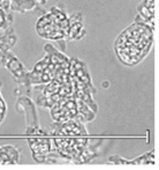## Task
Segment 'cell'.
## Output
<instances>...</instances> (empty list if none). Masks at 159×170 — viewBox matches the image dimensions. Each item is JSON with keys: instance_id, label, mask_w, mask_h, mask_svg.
<instances>
[{"instance_id": "obj_3", "label": "cell", "mask_w": 159, "mask_h": 170, "mask_svg": "<svg viewBox=\"0 0 159 170\" xmlns=\"http://www.w3.org/2000/svg\"><path fill=\"white\" fill-rule=\"evenodd\" d=\"M15 109L25 118V137L30 146L32 158L37 163H57L52 141L49 133L44 131L38 119L36 104L28 95H21L16 101Z\"/></svg>"}, {"instance_id": "obj_5", "label": "cell", "mask_w": 159, "mask_h": 170, "mask_svg": "<svg viewBox=\"0 0 159 170\" xmlns=\"http://www.w3.org/2000/svg\"><path fill=\"white\" fill-rule=\"evenodd\" d=\"M1 66L6 67L7 70L11 72V74L14 78V81L18 83L21 88H24L25 95L30 96L31 90H32V87H31L29 79H28V74L29 71L25 68V66L21 63V60L18 59L16 56L14 55L11 51H8L4 59L1 63Z\"/></svg>"}, {"instance_id": "obj_9", "label": "cell", "mask_w": 159, "mask_h": 170, "mask_svg": "<svg viewBox=\"0 0 159 170\" xmlns=\"http://www.w3.org/2000/svg\"><path fill=\"white\" fill-rule=\"evenodd\" d=\"M130 164V165H143V164H154V149L142 154L141 156L134 160H126L119 155H112L105 164Z\"/></svg>"}, {"instance_id": "obj_8", "label": "cell", "mask_w": 159, "mask_h": 170, "mask_svg": "<svg viewBox=\"0 0 159 170\" xmlns=\"http://www.w3.org/2000/svg\"><path fill=\"white\" fill-rule=\"evenodd\" d=\"M86 29L83 25V15L81 13H74L69 15V27H68V41H80L86 35Z\"/></svg>"}, {"instance_id": "obj_7", "label": "cell", "mask_w": 159, "mask_h": 170, "mask_svg": "<svg viewBox=\"0 0 159 170\" xmlns=\"http://www.w3.org/2000/svg\"><path fill=\"white\" fill-rule=\"evenodd\" d=\"M137 14L135 20L142 21L149 24L154 29V12H156V1L154 0H142L136 7Z\"/></svg>"}, {"instance_id": "obj_2", "label": "cell", "mask_w": 159, "mask_h": 170, "mask_svg": "<svg viewBox=\"0 0 159 170\" xmlns=\"http://www.w3.org/2000/svg\"><path fill=\"white\" fill-rule=\"evenodd\" d=\"M154 29L142 21L135 20L120 32L114 42L118 59L126 66H135L147 57L153 45Z\"/></svg>"}, {"instance_id": "obj_6", "label": "cell", "mask_w": 159, "mask_h": 170, "mask_svg": "<svg viewBox=\"0 0 159 170\" xmlns=\"http://www.w3.org/2000/svg\"><path fill=\"white\" fill-rule=\"evenodd\" d=\"M51 118L55 123H61L69 119H79L77 102L74 96L65 97L50 108ZM80 121V119H79Z\"/></svg>"}, {"instance_id": "obj_10", "label": "cell", "mask_w": 159, "mask_h": 170, "mask_svg": "<svg viewBox=\"0 0 159 170\" xmlns=\"http://www.w3.org/2000/svg\"><path fill=\"white\" fill-rule=\"evenodd\" d=\"M16 42H18V37L14 32L13 27H9L6 30L0 32V66L5 55L12 50Z\"/></svg>"}, {"instance_id": "obj_1", "label": "cell", "mask_w": 159, "mask_h": 170, "mask_svg": "<svg viewBox=\"0 0 159 170\" xmlns=\"http://www.w3.org/2000/svg\"><path fill=\"white\" fill-rule=\"evenodd\" d=\"M49 135L57 160L84 164L98 156L97 145H91L84 123L76 118L61 123L54 121Z\"/></svg>"}, {"instance_id": "obj_4", "label": "cell", "mask_w": 159, "mask_h": 170, "mask_svg": "<svg viewBox=\"0 0 159 170\" xmlns=\"http://www.w3.org/2000/svg\"><path fill=\"white\" fill-rule=\"evenodd\" d=\"M69 27V15L62 8L52 7L36 22V32L44 39L49 41H63L67 38Z\"/></svg>"}, {"instance_id": "obj_13", "label": "cell", "mask_w": 159, "mask_h": 170, "mask_svg": "<svg viewBox=\"0 0 159 170\" xmlns=\"http://www.w3.org/2000/svg\"><path fill=\"white\" fill-rule=\"evenodd\" d=\"M13 23V15L11 12H5L4 9L0 8V32L6 30L7 28L12 27Z\"/></svg>"}, {"instance_id": "obj_12", "label": "cell", "mask_w": 159, "mask_h": 170, "mask_svg": "<svg viewBox=\"0 0 159 170\" xmlns=\"http://www.w3.org/2000/svg\"><path fill=\"white\" fill-rule=\"evenodd\" d=\"M49 0H11V11L25 13L38 6H43Z\"/></svg>"}, {"instance_id": "obj_11", "label": "cell", "mask_w": 159, "mask_h": 170, "mask_svg": "<svg viewBox=\"0 0 159 170\" xmlns=\"http://www.w3.org/2000/svg\"><path fill=\"white\" fill-rule=\"evenodd\" d=\"M20 162V151L12 145L0 146V165L18 164Z\"/></svg>"}, {"instance_id": "obj_14", "label": "cell", "mask_w": 159, "mask_h": 170, "mask_svg": "<svg viewBox=\"0 0 159 170\" xmlns=\"http://www.w3.org/2000/svg\"><path fill=\"white\" fill-rule=\"evenodd\" d=\"M1 87H2V82L0 81V124L2 123V121H4V118H5L6 112H7L6 103H5L4 97H2V95H1Z\"/></svg>"}]
</instances>
